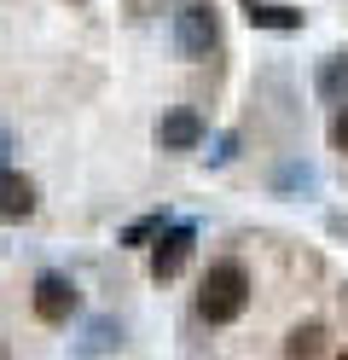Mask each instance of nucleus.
Listing matches in <instances>:
<instances>
[{"label": "nucleus", "instance_id": "10", "mask_svg": "<svg viewBox=\"0 0 348 360\" xmlns=\"http://www.w3.org/2000/svg\"><path fill=\"white\" fill-rule=\"evenodd\" d=\"M244 18H250L255 30H302V12L273 6V0H244Z\"/></svg>", "mask_w": 348, "mask_h": 360}, {"label": "nucleus", "instance_id": "15", "mask_svg": "<svg viewBox=\"0 0 348 360\" xmlns=\"http://www.w3.org/2000/svg\"><path fill=\"white\" fill-rule=\"evenodd\" d=\"M6 157H12V134H6V122H0V169H6Z\"/></svg>", "mask_w": 348, "mask_h": 360}, {"label": "nucleus", "instance_id": "3", "mask_svg": "<svg viewBox=\"0 0 348 360\" xmlns=\"http://www.w3.org/2000/svg\"><path fill=\"white\" fill-rule=\"evenodd\" d=\"M192 244H198L192 221H169V227L151 238V279H174L180 267L192 262Z\"/></svg>", "mask_w": 348, "mask_h": 360}, {"label": "nucleus", "instance_id": "13", "mask_svg": "<svg viewBox=\"0 0 348 360\" xmlns=\"http://www.w3.org/2000/svg\"><path fill=\"white\" fill-rule=\"evenodd\" d=\"M232 157H238V134H215V146H209V163H232Z\"/></svg>", "mask_w": 348, "mask_h": 360}, {"label": "nucleus", "instance_id": "4", "mask_svg": "<svg viewBox=\"0 0 348 360\" xmlns=\"http://www.w3.org/2000/svg\"><path fill=\"white\" fill-rule=\"evenodd\" d=\"M76 302H82V290H76L70 274H41L35 279V314L46 326H64L70 314H76Z\"/></svg>", "mask_w": 348, "mask_h": 360}, {"label": "nucleus", "instance_id": "2", "mask_svg": "<svg viewBox=\"0 0 348 360\" xmlns=\"http://www.w3.org/2000/svg\"><path fill=\"white\" fill-rule=\"evenodd\" d=\"M174 47L186 58H209L221 47V18H215L209 0H186V6L174 12Z\"/></svg>", "mask_w": 348, "mask_h": 360}, {"label": "nucleus", "instance_id": "9", "mask_svg": "<svg viewBox=\"0 0 348 360\" xmlns=\"http://www.w3.org/2000/svg\"><path fill=\"white\" fill-rule=\"evenodd\" d=\"M314 186H319V169L302 163V157H290V163L273 169V192L278 198H302V192H314Z\"/></svg>", "mask_w": 348, "mask_h": 360}, {"label": "nucleus", "instance_id": "6", "mask_svg": "<svg viewBox=\"0 0 348 360\" xmlns=\"http://www.w3.org/2000/svg\"><path fill=\"white\" fill-rule=\"evenodd\" d=\"M35 204H41V198H35V180L0 169V221H30Z\"/></svg>", "mask_w": 348, "mask_h": 360}, {"label": "nucleus", "instance_id": "7", "mask_svg": "<svg viewBox=\"0 0 348 360\" xmlns=\"http://www.w3.org/2000/svg\"><path fill=\"white\" fill-rule=\"evenodd\" d=\"M157 146H162V151H192V146H203V117H198V110H169V117L157 122Z\"/></svg>", "mask_w": 348, "mask_h": 360}, {"label": "nucleus", "instance_id": "1", "mask_svg": "<svg viewBox=\"0 0 348 360\" xmlns=\"http://www.w3.org/2000/svg\"><path fill=\"white\" fill-rule=\"evenodd\" d=\"M244 308H250V274L238 262H215L203 274V285H198V314L209 326H226V320H238Z\"/></svg>", "mask_w": 348, "mask_h": 360}, {"label": "nucleus", "instance_id": "11", "mask_svg": "<svg viewBox=\"0 0 348 360\" xmlns=\"http://www.w3.org/2000/svg\"><path fill=\"white\" fill-rule=\"evenodd\" d=\"M325 343H331V337H325V326H319V320H308V326H296V331L285 337V360H319V354H325Z\"/></svg>", "mask_w": 348, "mask_h": 360}, {"label": "nucleus", "instance_id": "14", "mask_svg": "<svg viewBox=\"0 0 348 360\" xmlns=\"http://www.w3.org/2000/svg\"><path fill=\"white\" fill-rule=\"evenodd\" d=\"M331 146H337V151L348 157V105L337 110V122H331Z\"/></svg>", "mask_w": 348, "mask_h": 360}, {"label": "nucleus", "instance_id": "8", "mask_svg": "<svg viewBox=\"0 0 348 360\" xmlns=\"http://www.w3.org/2000/svg\"><path fill=\"white\" fill-rule=\"evenodd\" d=\"M314 87H319V99L325 105H348V53H331V58H325L319 64V76H314Z\"/></svg>", "mask_w": 348, "mask_h": 360}, {"label": "nucleus", "instance_id": "5", "mask_svg": "<svg viewBox=\"0 0 348 360\" xmlns=\"http://www.w3.org/2000/svg\"><path fill=\"white\" fill-rule=\"evenodd\" d=\"M116 349H122V326H116L110 314H93L82 326V337L70 343V360H110Z\"/></svg>", "mask_w": 348, "mask_h": 360}, {"label": "nucleus", "instance_id": "12", "mask_svg": "<svg viewBox=\"0 0 348 360\" xmlns=\"http://www.w3.org/2000/svg\"><path fill=\"white\" fill-rule=\"evenodd\" d=\"M162 227H169V210H151V215H139L134 227L122 233V244H134V250H139V244H151V238H157Z\"/></svg>", "mask_w": 348, "mask_h": 360}]
</instances>
